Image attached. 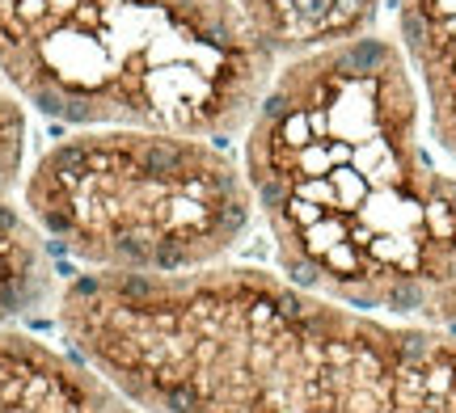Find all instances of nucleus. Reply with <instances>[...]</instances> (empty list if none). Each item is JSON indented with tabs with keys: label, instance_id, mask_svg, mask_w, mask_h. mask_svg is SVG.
<instances>
[{
	"label": "nucleus",
	"instance_id": "f257e3e1",
	"mask_svg": "<svg viewBox=\"0 0 456 413\" xmlns=\"http://www.w3.org/2000/svg\"><path fill=\"white\" fill-rule=\"evenodd\" d=\"M423 110L405 55L364 34L283 60L241 165L292 287L456 329V165L435 161Z\"/></svg>",
	"mask_w": 456,
	"mask_h": 413
},
{
	"label": "nucleus",
	"instance_id": "f03ea898",
	"mask_svg": "<svg viewBox=\"0 0 456 413\" xmlns=\"http://www.w3.org/2000/svg\"><path fill=\"white\" fill-rule=\"evenodd\" d=\"M60 329L144 413H456V329L355 313L253 266L81 274Z\"/></svg>",
	"mask_w": 456,
	"mask_h": 413
},
{
	"label": "nucleus",
	"instance_id": "7ed1b4c3",
	"mask_svg": "<svg viewBox=\"0 0 456 413\" xmlns=\"http://www.w3.org/2000/svg\"><path fill=\"white\" fill-rule=\"evenodd\" d=\"M275 72L233 0H0V85L72 131L228 139Z\"/></svg>",
	"mask_w": 456,
	"mask_h": 413
},
{
	"label": "nucleus",
	"instance_id": "20e7f679",
	"mask_svg": "<svg viewBox=\"0 0 456 413\" xmlns=\"http://www.w3.org/2000/svg\"><path fill=\"white\" fill-rule=\"evenodd\" d=\"M51 253L101 279H182L224 266L253 224L245 165L220 139L72 131L22 177Z\"/></svg>",
	"mask_w": 456,
	"mask_h": 413
},
{
	"label": "nucleus",
	"instance_id": "39448f33",
	"mask_svg": "<svg viewBox=\"0 0 456 413\" xmlns=\"http://www.w3.org/2000/svg\"><path fill=\"white\" fill-rule=\"evenodd\" d=\"M0 413H144L101 371L26 333H0Z\"/></svg>",
	"mask_w": 456,
	"mask_h": 413
},
{
	"label": "nucleus",
	"instance_id": "423d86ee",
	"mask_svg": "<svg viewBox=\"0 0 456 413\" xmlns=\"http://www.w3.org/2000/svg\"><path fill=\"white\" fill-rule=\"evenodd\" d=\"M397 26L435 143L456 165V0H397Z\"/></svg>",
	"mask_w": 456,
	"mask_h": 413
},
{
	"label": "nucleus",
	"instance_id": "0eeeda50",
	"mask_svg": "<svg viewBox=\"0 0 456 413\" xmlns=\"http://www.w3.org/2000/svg\"><path fill=\"white\" fill-rule=\"evenodd\" d=\"M233 5L279 60H296L364 38L380 0H233Z\"/></svg>",
	"mask_w": 456,
	"mask_h": 413
},
{
	"label": "nucleus",
	"instance_id": "6e6552de",
	"mask_svg": "<svg viewBox=\"0 0 456 413\" xmlns=\"http://www.w3.org/2000/svg\"><path fill=\"white\" fill-rule=\"evenodd\" d=\"M51 295V249L13 194H0V325Z\"/></svg>",
	"mask_w": 456,
	"mask_h": 413
},
{
	"label": "nucleus",
	"instance_id": "1a4fd4ad",
	"mask_svg": "<svg viewBox=\"0 0 456 413\" xmlns=\"http://www.w3.org/2000/svg\"><path fill=\"white\" fill-rule=\"evenodd\" d=\"M26 106L0 85V194H13L26 177Z\"/></svg>",
	"mask_w": 456,
	"mask_h": 413
}]
</instances>
